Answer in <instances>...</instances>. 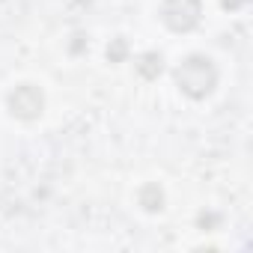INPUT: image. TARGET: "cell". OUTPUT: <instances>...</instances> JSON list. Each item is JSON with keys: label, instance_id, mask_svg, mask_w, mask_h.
<instances>
[{"label": "cell", "instance_id": "cell-1", "mask_svg": "<svg viewBox=\"0 0 253 253\" xmlns=\"http://www.w3.org/2000/svg\"><path fill=\"white\" fill-rule=\"evenodd\" d=\"M176 81H179V86H182L188 95L203 98L206 92H211V86H214V81H217V72H214L211 60H206V57H188V60L179 66Z\"/></svg>", "mask_w": 253, "mask_h": 253}, {"label": "cell", "instance_id": "cell-2", "mask_svg": "<svg viewBox=\"0 0 253 253\" xmlns=\"http://www.w3.org/2000/svg\"><path fill=\"white\" fill-rule=\"evenodd\" d=\"M161 18L170 30H191L200 21V0H164Z\"/></svg>", "mask_w": 253, "mask_h": 253}, {"label": "cell", "instance_id": "cell-3", "mask_svg": "<svg viewBox=\"0 0 253 253\" xmlns=\"http://www.w3.org/2000/svg\"><path fill=\"white\" fill-rule=\"evenodd\" d=\"M9 110H12L15 116H21V119H36V116L42 113V92H39L36 86H30V84L18 86V89L9 95Z\"/></svg>", "mask_w": 253, "mask_h": 253}]
</instances>
